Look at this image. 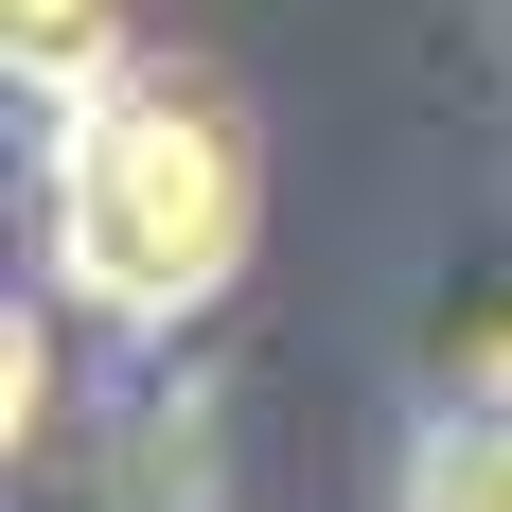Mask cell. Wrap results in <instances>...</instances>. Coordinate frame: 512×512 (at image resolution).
I'll return each instance as SVG.
<instances>
[{"mask_svg": "<svg viewBox=\"0 0 512 512\" xmlns=\"http://www.w3.org/2000/svg\"><path fill=\"white\" fill-rule=\"evenodd\" d=\"M248 265V124L212 71H89L53 124V283L106 318H177Z\"/></svg>", "mask_w": 512, "mask_h": 512, "instance_id": "obj_1", "label": "cell"}, {"mask_svg": "<svg viewBox=\"0 0 512 512\" xmlns=\"http://www.w3.org/2000/svg\"><path fill=\"white\" fill-rule=\"evenodd\" d=\"M0 36H18V71H36L53 106L89 89V71H124V36H106V0H0Z\"/></svg>", "mask_w": 512, "mask_h": 512, "instance_id": "obj_2", "label": "cell"}, {"mask_svg": "<svg viewBox=\"0 0 512 512\" xmlns=\"http://www.w3.org/2000/svg\"><path fill=\"white\" fill-rule=\"evenodd\" d=\"M424 512H512V407H477L442 460H424Z\"/></svg>", "mask_w": 512, "mask_h": 512, "instance_id": "obj_3", "label": "cell"}, {"mask_svg": "<svg viewBox=\"0 0 512 512\" xmlns=\"http://www.w3.org/2000/svg\"><path fill=\"white\" fill-rule=\"evenodd\" d=\"M460 371H477V389H512V283H495V318H477V354H460Z\"/></svg>", "mask_w": 512, "mask_h": 512, "instance_id": "obj_4", "label": "cell"}]
</instances>
